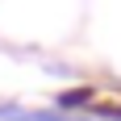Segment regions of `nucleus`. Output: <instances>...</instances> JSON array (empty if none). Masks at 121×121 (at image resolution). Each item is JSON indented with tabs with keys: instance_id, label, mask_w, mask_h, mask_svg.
<instances>
[{
	"instance_id": "1",
	"label": "nucleus",
	"mask_w": 121,
	"mask_h": 121,
	"mask_svg": "<svg viewBox=\"0 0 121 121\" xmlns=\"http://www.w3.org/2000/svg\"><path fill=\"white\" fill-rule=\"evenodd\" d=\"M25 121H71V117H59V113H25Z\"/></svg>"
}]
</instances>
